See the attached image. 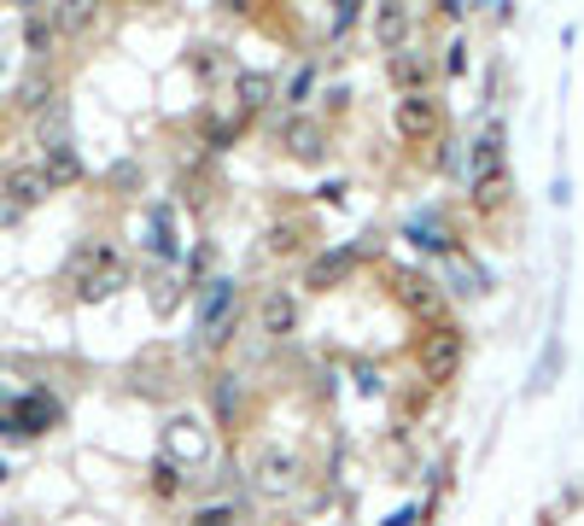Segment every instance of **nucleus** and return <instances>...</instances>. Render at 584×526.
<instances>
[{
	"label": "nucleus",
	"instance_id": "9b49d317",
	"mask_svg": "<svg viewBox=\"0 0 584 526\" xmlns=\"http://www.w3.org/2000/svg\"><path fill=\"white\" fill-rule=\"evenodd\" d=\"M351 263H357V246H340V252H327L310 263V287H340V281L351 275Z\"/></svg>",
	"mask_w": 584,
	"mask_h": 526
},
{
	"label": "nucleus",
	"instance_id": "a211bd4d",
	"mask_svg": "<svg viewBox=\"0 0 584 526\" xmlns=\"http://www.w3.org/2000/svg\"><path fill=\"white\" fill-rule=\"evenodd\" d=\"M310 88H316V59H304V65H299V71L286 76L281 99H286V106H304V99H310Z\"/></svg>",
	"mask_w": 584,
	"mask_h": 526
},
{
	"label": "nucleus",
	"instance_id": "4be33fe9",
	"mask_svg": "<svg viewBox=\"0 0 584 526\" xmlns=\"http://www.w3.org/2000/svg\"><path fill=\"white\" fill-rule=\"evenodd\" d=\"M409 240H415V246H427V252H450V234H438L432 222H415Z\"/></svg>",
	"mask_w": 584,
	"mask_h": 526
},
{
	"label": "nucleus",
	"instance_id": "f3484780",
	"mask_svg": "<svg viewBox=\"0 0 584 526\" xmlns=\"http://www.w3.org/2000/svg\"><path fill=\"white\" fill-rule=\"evenodd\" d=\"M48 24H53V35L88 30V24H94V7H48Z\"/></svg>",
	"mask_w": 584,
	"mask_h": 526
},
{
	"label": "nucleus",
	"instance_id": "a878e982",
	"mask_svg": "<svg viewBox=\"0 0 584 526\" xmlns=\"http://www.w3.org/2000/svg\"><path fill=\"white\" fill-rule=\"evenodd\" d=\"M386 526H415V509H398V515H392Z\"/></svg>",
	"mask_w": 584,
	"mask_h": 526
},
{
	"label": "nucleus",
	"instance_id": "4468645a",
	"mask_svg": "<svg viewBox=\"0 0 584 526\" xmlns=\"http://www.w3.org/2000/svg\"><path fill=\"white\" fill-rule=\"evenodd\" d=\"M281 140H286V152H299V158H322V129L304 124V117H299V124H286Z\"/></svg>",
	"mask_w": 584,
	"mask_h": 526
},
{
	"label": "nucleus",
	"instance_id": "1a4fd4ad",
	"mask_svg": "<svg viewBox=\"0 0 584 526\" xmlns=\"http://www.w3.org/2000/svg\"><path fill=\"white\" fill-rule=\"evenodd\" d=\"M146 252L176 263L181 240H176V211H170V206H153V211H146Z\"/></svg>",
	"mask_w": 584,
	"mask_h": 526
},
{
	"label": "nucleus",
	"instance_id": "dca6fc26",
	"mask_svg": "<svg viewBox=\"0 0 584 526\" xmlns=\"http://www.w3.org/2000/svg\"><path fill=\"white\" fill-rule=\"evenodd\" d=\"M374 35H380L386 48H398L409 35V12L404 7H380V12H374Z\"/></svg>",
	"mask_w": 584,
	"mask_h": 526
},
{
	"label": "nucleus",
	"instance_id": "20e7f679",
	"mask_svg": "<svg viewBox=\"0 0 584 526\" xmlns=\"http://www.w3.org/2000/svg\"><path fill=\"white\" fill-rule=\"evenodd\" d=\"M0 193H7L12 211H30V206H41V199L53 193V181H48V170H41V165H18V170H7Z\"/></svg>",
	"mask_w": 584,
	"mask_h": 526
},
{
	"label": "nucleus",
	"instance_id": "f257e3e1",
	"mask_svg": "<svg viewBox=\"0 0 584 526\" xmlns=\"http://www.w3.org/2000/svg\"><path fill=\"white\" fill-rule=\"evenodd\" d=\"M71 275H76V298H82V305H100V298H112L123 281H129V270H123V252L106 246V240H88V246H76Z\"/></svg>",
	"mask_w": 584,
	"mask_h": 526
},
{
	"label": "nucleus",
	"instance_id": "5701e85b",
	"mask_svg": "<svg viewBox=\"0 0 584 526\" xmlns=\"http://www.w3.org/2000/svg\"><path fill=\"white\" fill-rule=\"evenodd\" d=\"M153 485H158V492H181V469H176L170 456H164L158 469H153Z\"/></svg>",
	"mask_w": 584,
	"mask_h": 526
},
{
	"label": "nucleus",
	"instance_id": "393cba45",
	"mask_svg": "<svg viewBox=\"0 0 584 526\" xmlns=\"http://www.w3.org/2000/svg\"><path fill=\"white\" fill-rule=\"evenodd\" d=\"M445 71H450V76H462V71H468V59H462V48H450V53H445Z\"/></svg>",
	"mask_w": 584,
	"mask_h": 526
},
{
	"label": "nucleus",
	"instance_id": "7ed1b4c3",
	"mask_svg": "<svg viewBox=\"0 0 584 526\" xmlns=\"http://www.w3.org/2000/svg\"><path fill=\"white\" fill-rule=\"evenodd\" d=\"M164 444H170L176 469H181V462H205V456H211V428H205L199 415H176L170 433H164Z\"/></svg>",
	"mask_w": 584,
	"mask_h": 526
},
{
	"label": "nucleus",
	"instance_id": "39448f33",
	"mask_svg": "<svg viewBox=\"0 0 584 526\" xmlns=\"http://www.w3.org/2000/svg\"><path fill=\"white\" fill-rule=\"evenodd\" d=\"M456 362H462V334H456V328H432V334L421 339V369H427L432 380H450Z\"/></svg>",
	"mask_w": 584,
	"mask_h": 526
},
{
	"label": "nucleus",
	"instance_id": "2eb2a0df",
	"mask_svg": "<svg viewBox=\"0 0 584 526\" xmlns=\"http://www.w3.org/2000/svg\"><path fill=\"white\" fill-rule=\"evenodd\" d=\"M18 112H41V106H48V99H53V76L48 71H35V76H24V83H18Z\"/></svg>",
	"mask_w": 584,
	"mask_h": 526
},
{
	"label": "nucleus",
	"instance_id": "aec40b11",
	"mask_svg": "<svg viewBox=\"0 0 584 526\" xmlns=\"http://www.w3.org/2000/svg\"><path fill=\"white\" fill-rule=\"evenodd\" d=\"M269 99H275V83H269V76H258V71L240 76V106L258 112V106H269Z\"/></svg>",
	"mask_w": 584,
	"mask_h": 526
},
{
	"label": "nucleus",
	"instance_id": "f03ea898",
	"mask_svg": "<svg viewBox=\"0 0 584 526\" xmlns=\"http://www.w3.org/2000/svg\"><path fill=\"white\" fill-rule=\"evenodd\" d=\"M392 124H398L404 140H432L438 129H445V106H438L432 94H404L398 112H392Z\"/></svg>",
	"mask_w": 584,
	"mask_h": 526
},
{
	"label": "nucleus",
	"instance_id": "412c9836",
	"mask_svg": "<svg viewBox=\"0 0 584 526\" xmlns=\"http://www.w3.org/2000/svg\"><path fill=\"white\" fill-rule=\"evenodd\" d=\"M24 42L41 53V48H53V24H48V12H30L24 18Z\"/></svg>",
	"mask_w": 584,
	"mask_h": 526
},
{
	"label": "nucleus",
	"instance_id": "9d476101",
	"mask_svg": "<svg viewBox=\"0 0 584 526\" xmlns=\"http://www.w3.org/2000/svg\"><path fill=\"white\" fill-rule=\"evenodd\" d=\"M41 170H48L53 188H71V181L82 176V158H76L71 140H48V158H41Z\"/></svg>",
	"mask_w": 584,
	"mask_h": 526
},
{
	"label": "nucleus",
	"instance_id": "b1692460",
	"mask_svg": "<svg viewBox=\"0 0 584 526\" xmlns=\"http://www.w3.org/2000/svg\"><path fill=\"white\" fill-rule=\"evenodd\" d=\"M199 526H234V509H199Z\"/></svg>",
	"mask_w": 584,
	"mask_h": 526
},
{
	"label": "nucleus",
	"instance_id": "6e6552de",
	"mask_svg": "<svg viewBox=\"0 0 584 526\" xmlns=\"http://www.w3.org/2000/svg\"><path fill=\"white\" fill-rule=\"evenodd\" d=\"M228 316H234V281H211V293H205V311H199L205 339H228Z\"/></svg>",
	"mask_w": 584,
	"mask_h": 526
},
{
	"label": "nucleus",
	"instance_id": "423d86ee",
	"mask_svg": "<svg viewBox=\"0 0 584 526\" xmlns=\"http://www.w3.org/2000/svg\"><path fill=\"white\" fill-rule=\"evenodd\" d=\"M468 176H473V188H479V181H491V176H503V124H486L473 135Z\"/></svg>",
	"mask_w": 584,
	"mask_h": 526
},
{
	"label": "nucleus",
	"instance_id": "0eeeda50",
	"mask_svg": "<svg viewBox=\"0 0 584 526\" xmlns=\"http://www.w3.org/2000/svg\"><path fill=\"white\" fill-rule=\"evenodd\" d=\"M258 322H263V334L286 339L292 328H299V298H292L286 287H269V293H263V305H258Z\"/></svg>",
	"mask_w": 584,
	"mask_h": 526
},
{
	"label": "nucleus",
	"instance_id": "6ab92c4d",
	"mask_svg": "<svg viewBox=\"0 0 584 526\" xmlns=\"http://www.w3.org/2000/svg\"><path fill=\"white\" fill-rule=\"evenodd\" d=\"M299 246H304V222L281 217L275 229H269V252H299Z\"/></svg>",
	"mask_w": 584,
	"mask_h": 526
},
{
	"label": "nucleus",
	"instance_id": "ddd939ff",
	"mask_svg": "<svg viewBox=\"0 0 584 526\" xmlns=\"http://www.w3.org/2000/svg\"><path fill=\"white\" fill-rule=\"evenodd\" d=\"M398 298H404L415 316H438V293H432V281H421V275H404L398 281Z\"/></svg>",
	"mask_w": 584,
	"mask_h": 526
},
{
	"label": "nucleus",
	"instance_id": "f8f14e48",
	"mask_svg": "<svg viewBox=\"0 0 584 526\" xmlns=\"http://www.w3.org/2000/svg\"><path fill=\"white\" fill-rule=\"evenodd\" d=\"M427 76H432V65L421 53H398V59H392V83H398L404 94H427Z\"/></svg>",
	"mask_w": 584,
	"mask_h": 526
}]
</instances>
